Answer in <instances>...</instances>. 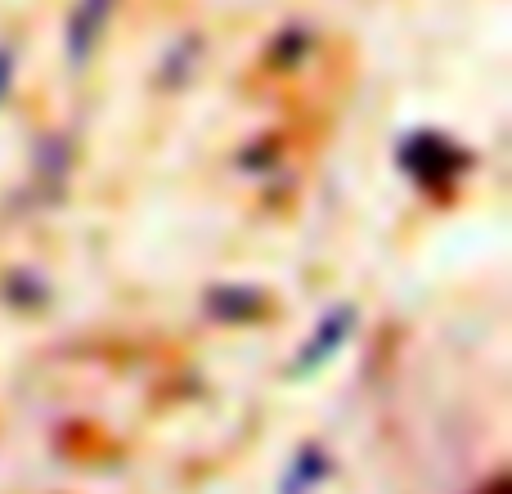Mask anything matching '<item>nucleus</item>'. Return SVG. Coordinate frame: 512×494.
Here are the masks:
<instances>
[{
	"label": "nucleus",
	"instance_id": "obj_1",
	"mask_svg": "<svg viewBox=\"0 0 512 494\" xmlns=\"http://www.w3.org/2000/svg\"><path fill=\"white\" fill-rule=\"evenodd\" d=\"M0 81H5V59H0Z\"/></svg>",
	"mask_w": 512,
	"mask_h": 494
}]
</instances>
